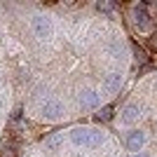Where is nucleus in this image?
I'll return each instance as SVG.
<instances>
[{
	"label": "nucleus",
	"instance_id": "1",
	"mask_svg": "<svg viewBox=\"0 0 157 157\" xmlns=\"http://www.w3.org/2000/svg\"><path fill=\"white\" fill-rule=\"evenodd\" d=\"M73 143L75 145H82V148H96V145H101V141H103V136H101V131L96 129H73Z\"/></svg>",
	"mask_w": 157,
	"mask_h": 157
},
{
	"label": "nucleus",
	"instance_id": "2",
	"mask_svg": "<svg viewBox=\"0 0 157 157\" xmlns=\"http://www.w3.org/2000/svg\"><path fill=\"white\" fill-rule=\"evenodd\" d=\"M131 14H134V26H136L138 31H143V33L152 31V19L148 17V7H145L143 2H138Z\"/></svg>",
	"mask_w": 157,
	"mask_h": 157
},
{
	"label": "nucleus",
	"instance_id": "3",
	"mask_svg": "<svg viewBox=\"0 0 157 157\" xmlns=\"http://www.w3.org/2000/svg\"><path fill=\"white\" fill-rule=\"evenodd\" d=\"M61 113H63V105H61L59 101H45V105H42V115H45L47 120H59Z\"/></svg>",
	"mask_w": 157,
	"mask_h": 157
},
{
	"label": "nucleus",
	"instance_id": "4",
	"mask_svg": "<svg viewBox=\"0 0 157 157\" xmlns=\"http://www.w3.org/2000/svg\"><path fill=\"white\" fill-rule=\"evenodd\" d=\"M98 101H101V94L96 89H87V92L80 94V105L82 108H96Z\"/></svg>",
	"mask_w": 157,
	"mask_h": 157
},
{
	"label": "nucleus",
	"instance_id": "5",
	"mask_svg": "<svg viewBox=\"0 0 157 157\" xmlns=\"http://www.w3.org/2000/svg\"><path fill=\"white\" fill-rule=\"evenodd\" d=\"M49 31H52V28H49V21H47L45 17H35V19H33V33H35L38 38H47Z\"/></svg>",
	"mask_w": 157,
	"mask_h": 157
},
{
	"label": "nucleus",
	"instance_id": "6",
	"mask_svg": "<svg viewBox=\"0 0 157 157\" xmlns=\"http://www.w3.org/2000/svg\"><path fill=\"white\" fill-rule=\"evenodd\" d=\"M143 141H145L143 131H131V134H129V138H127V148L136 152V150H141V145H143Z\"/></svg>",
	"mask_w": 157,
	"mask_h": 157
},
{
	"label": "nucleus",
	"instance_id": "7",
	"mask_svg": "<svg viewBox=\"0 0 157 157\" xmlns=\"http://www.w3.org/2000/svg\"><path fill=\"white\" fill-rule=\"evenodd\" d=\"M138 115H141V108H138V105H127L124 108V115H122V122H124V124H131V122H136L138 120Z\"/></svg>",
	"mask_w": 157,
	"mask_h": 157
},
{
	"label": "nucleus",
	"instance_id": "8",
	"mask_svg": "<svg viewBox=\"0 0 157 157\" xmlns=\"http://www.w3.org/2000/svg\"><path fill=\"white\" fill-rule=\"evenodd\" d=\"M120 85H122V78H120L117 73H110V75L105 78V89H108V92H117Z\"/></svg>",
	"mask_w": 157,
	"mask_h": 157
},
{
	"label": "nucleus",
	"instance_id": "9",
	"mask_svg": "<svg viewBox=\"0 0 157 157\" xmlns=\"http://www.w3.org/2000/svg\"><path fill=\"white\" fill-rule=\"evenodd\" d=\"M113 113H115V105H103L94 117H96V122H108V120H113Z\"/></svg>",
	"mask_w": 157,
	"mask_h": 157
},
{
	"label": "nucleus",
	"instance_id": "10",
	"mask_svg": "<svg viewBox=\"0 0 157 157\" xmlns=\"http://www.w3.org/2000/svg\"><path fill=\"white\" fill-rule=\"evenodd\" d=\"M96 10H98V12H103V14H113V12H115V5H113V2H105V0H98Z\"/></svg>",
	"mask_w": 157,
	"mask_h": 157
},
{
	"label": "nucleus",
	"instance_id": "11",
	"mask_svg": "<svg viewBox=\"0 0 157 157\" xmlns=\"http://www.w3.org/2000/svg\"><path fill=\"white\" fill-rule=\"evenodd\" d=\"M134 56H136L138 63H143V66H145V59H148V56H145V52H143L138 45H134Z\"/></svg>",
	"mask_w": 157,
	"mask_h": 157
},
{
	"label": "nucleus",
	"instance_id": "12",
	"mask_svg": "<svg viewBox=\"0 0 157 157\" xmlns=\"http://www.w3.org/2000/svg\"><path fill=\"white\" fill-rule=\"evenodd\" d=\"M150 71H155V66H150V63H145L141 71H138V75H145V73H150Z\"/></svg>",
	"mask_w": 157,
	"mask_h": 157
},
{
	"label": "nucleus",
	"instance_id": "13",
	"mask_svg": "<svg viewBox=\"0 0 157 157\" xmlns=\"http://www.w3.org/2000/svg\"><path fill=\"white\" fill-rule=\"evenodd\" d=\"M150 47H152V49H157V33H152V35H150Z\"/></svg>",
	"mask_w": 157,
	"mask_h": 157
},
{
	"label": "nucleus",
	"instance_id": "14",
	"mask_svg": "<svg viewBox=\"0 0 157 157\" xmlns=\"http://www.w3.org/2000/svg\"><path fill=\"white\" fill-rule=\"evenodd\" d=\"M21 117V108H14V113H12V120H19Z\"/></svg>",
	"mask_w": 157,
	"mask_h": 157
},
{
	"label": "nucleus",
	"instance_id": "15",
	"mask_svg": "<svg viewBox=\"0 0 157 157\" xmlns=\"http://www.w3.org/2000/svg\"><path fill=\"white\" fill-rule=\"evenodd\" d=\"M2 157H14V150H12V148H7V150L2 152Z\"/></svg>",
	"mask_w": 157,
	"mask_h": 157
},
{
	"label": "nucleus",
	"instance_id": "16",
	"mask_svg": "<svg viewBox=\"0 0 157 157\" xmlns=\"http://www.w3.org/2000/svg\"><path fill=\"white\" fill-rule=\"evenodd\" d=\"M136 157H148V155H136Z\"/></svg>",
	"mask_w": 157,
	"mask_h": 157
}]
</instances>
